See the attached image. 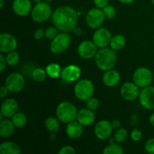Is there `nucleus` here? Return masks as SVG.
I'll list each match as a JSON object with an SVG mask.
<instances>
[{
  "mask_svg": "<svg viewBox=\"0 0 154 154\" xmlns=\"http://www.w3.org/2000/svg\"><path fill=\"white\" fill-rule=\"evenodd\" d=\"M52 22L54 26L63 32H71L76 27L78 15L74 8L63 5L57 8L52 14Z\"/></svg>",
  "mask_w": 154,
  "mask_h": 154,
  "instance_id": "1",
  "label": "nucleus"
},
{
  "mask_svg": "<svg viewBox=\"0 0 154 154\" xmlns=\"http://www.w3.org/2000/svg\"><path fill=\"white\" fill-rule=\"evenodd\" d=\"M96 65L100 70L106 71L112 69L117 62V55L114 50L107 48H101L95 56Z\"/></svg>",
  "mask_w": 154,
  "mask_h": 154,
  "instance_id": "2",
  "label": "nucleus"
},
{
  "mask_svg": "<svg viewBox=\"0 0 154 154\" xmlns=\"http://www.w3.org/2000/svg\"><path fill=\"white\" fill-rule=\"evenodd\" d=\"M78 110L72 103L63 102L59 104L56 110L57 118L63 123H69L77 119Z\"/></svg>",
  "mask_w": 154,
  "mask_h": 154,
  "instance_id": "3",
  "label": "nucleus"
},
{
  "mask_svg": "<svg viewBox=\"0 0 154 154\" xmlns=\"http://www.w3.org/2000/svg\"><path fill=\"white\" fill-rule=\"evenodd\" d=\"M52 9L47 2L37 3L31 11V17L36 23H44L52 16Z\"/></svg>",
  "mask_w": 154,
  "mask_h": 154,
  "instance_id": "4",
  "label": "nucleus"
},
{
  "mask_svg": "<svg viewBox=\"0 0 154 154\" xmlns=\"http://www.w3.org/2000/svg\"><path fill=\"white\" fill-rule=\"evenodd\" d=\"M75 95L79 100L87 101L93 97L94 93V85L91 81L83 79L78 81L75 86Z\"/></svg>",
  "mask_w": 154,
  "mask_h": 154,
  "instance_id": "5",
  "label": "nucleus"
},
{
  "mask_svg": "<svg viewBox=\"0 0 154 154\" xmlns=\"http://www.w3.org/2000/svg\"><path fill=\"white\" fill-rule=\"evenodd\" d=\"M72 42L70 35L68 32H62L58 34L52 40L50 46L51 51L54 54H60L66 51Z\"/></svg>",
  "mask_w": 154,
  "mask_h": 154,
  "instance_id": "6",
  "label": "nucleus"
},
{
  "mask_svg": "<svg viewBox=\"0 0 154 154\" xmlns=\"http://www.w3.org/2000/svg\"><path fill=\"white\" fill-rule=\"evenodd\" d=\"M5 85L11 93H20L23 90L25 87V79L21 74L18 72H14L10 74L6 78Z\"/></svg>",
  "mask_w": 154,
  "mask_h": 154,
  "instance_id": "7",
  "label": "nucleus"
},
{
  "mask_svg": "<svg viewBox=\"0 0 154 154\" xmlns=\"http://www.w3.org/2000/svg\"><path fill=\"white\" fill-rule=\"evenodd\" d=\"M153 78V73L148 68L141 67L134 72L133 82L139 87L144 88L151 84Z\"/></svg>",
  "mask_w": 154,
  "mask_h": 154,
  "instance_id": "8",
  "label": "nucleus"
},
{
  "mask_svg": "<svg viewBox=\"0 0 154 154\" xmlns=\"http://www.w3.org/2000/svg\"><path fill=\"white\" fill-rule=\"evenodd\" d=\"M105 15L101 8H93L90 9L86 16V22L89 27L92 29H98L103 24Z\"/></svg>",
  "mask_w": 154,
  "mask_h": 154,
  "instance_id": "9",
  "label": "nucleus"
},
{
  "mask_svg": "<svg viewBox=\"0 0 154 154\" xmlns=\"http://www.w3.org/2000/svg\"><path fill=\"white\" fill-rule=\"evenodd\" d=\"M111 37V32L105 28H98L93 36V42L99 48H107L110 45Z\"/></svg>",
  "mask_w": 154,
  "mask_h": 154,
  "instance_id": "10",
  "label": "nucleus"
},
{
  "mask_svg": "<svg viewBox=\"0 0 154 154\" xmlns=\"http://www.w3.org/2000/svg\"><path fill=\"white\" fill-rule=\"evenodd\" d=\"M139 102L144 108L147 110H154V87L147 86L140 91L138 96Z\"/></svg>",
  "mask_w": 154,
  "mask_h": 154,
  "instance_id": "11",
  "label": "nucleus"
},
{
  "mask_svg": "<svg viewBox=\"0 0 154 154\" xmlns=\"http://www.w3.org/2000/svg\"><path fill=\"white\" fill-rule=\"evenodd\" d=\"M113 129L114 128L111 122L107 120H100L95 126V135L100 140L108 139L112 133Z\"/></svg>",
  "mask_w": 154,
  "mask_h": 154,
  "instance_id": "12",
  "label": "nucleus"
},
{
  "mask_svg": "<svg viewBox=\"0 0 154 154\" xmlns=\"http://www.w3.org/2000/svg\"><path fill=\"white\" fill-rule=\"evenodd\" d=\"M97 48L98 47L93 42L84 41L78 45V53L81 57L89 60L94 57L97 54Z\"/></svg>",
  "mask_w": 154,
  "mask_h": 154,
  "instance_id": "13",
  "label": "nucleus"
},
{
  "mask_svg": "<svg viewBox=\"0 0 154 154\" xmlns=\"http://www.w3.org/2000/svg\"><path fill=\"white\" fill-rule=\"evenodd\" d=\"M120 94L122 97L126 100H135L139 96V87L135 83L126 82L123 84L120 88Z\"/></svg>",
  "mask_w": 154,
  "mask_h": 154,
  "instance_id": "14",
  "label": "nucleus"
},
{
  "mask_svg": "<svg viewBox=\"0 0 154 154\" xmlns=\"http://www.w3.org/2000/svg\"><path fill=\"white\" fill-rule=\"evenodd\" d=\"M17 42L12 35L9 33H2L0 35V51L2 54H8L15 51Z\"/></svg>",
  "mask_w": 154,
  "mask_h": 154,
  "instance_id": "15",
  "label": "nucleus"
},
{
  "mask_svg": "<svg viewBox=\"0 0 154 154\" xmlns=\"http://www.w3.org/2000/svg\"><path fill=\"white\" fill-rule=\"evenodd\" d=\"M81 75V69L77 65H69L62 70V79L66 82H74L79 79Z\"/></svg>",
  "mask_w": 154,
  "mask_h": 154,
  "instance_id": "16",
  "label": "nucleus"
},
{
  "mask_svg": "<svg viewBox=\"0 0 154 154\" xmlns=\"http://www.w3.org/2000/svg\"><path fill=\"white\" fill-rule=\"evenodd\" d=\"M12 8L18 16H26L32 11V3L30 0H14Z\"/></svg>",
  "mask_w": 154,
  "mask_h": 154,
  "instance_id": "17",
  "label": "nucleus"
},
{
  "mask_svg": "<svg viewBox=\"0 0 154 154\" xmlns=\"http://www.w3.org/2000/svg\"><path fill=\"white\" fill-rule=\"evenodd\" d=\"M77 120L84 126H89L96 120V114L90 108H83L78 112Z\"/></svg>",
  "mask_w": 154,
  "mask_h": 154,
  "instance_id": "18",
  "label": "nucleus"
},
{
  "mask_svg": "<svg viewBox=\"0 0 154 154\" xmlns=\"http://www.w3.org/2000/svg\"><path fill=\"white\" fill-rule=\"evenodd\" d=\"M18 111V102L14 99H7L2 102L1 113L5 117H12Z\"/></svg>",
  "mask_w": 154,
  "mask_h": 154,
  "instance_id": "19",
  "label": "nucleus"
},
{
  "mask_svg": "<svg viewBox=\"0 0 154 154\" xmlns=\"http://www.w3.org/2000/svg\"><path fill=\"white\" fill-rule=\"evenodd\" d=\"M83 126H84L81 123H80L78 121H75V120L68 123L66 129V135L72 139L79 138L84 132Z\"/></svg>",
  "mask_w": 154,
  "mask_h": 154,
  "instance_id": "20",
  "label": "nucleus"
},
{
  "mask_svg": "<svg viewBox=\"0 0 154 154\" xmlns=\"http://www.w3.org/2000/svg\"><path fill=\"white\" fill-rule=\"evenodd\" d=\"M120 81V75L118 72L112 69L106 71L102 77V82L106 87H113L117 86Z\"/></svg>",
  "mask_w": 154,
  "mask_h": 154,
  "instance_id": "21",
  "label": "nucleus"
},
{
  "mask_svg": "<svg viewBox=\"0 0 154 154\" xmlns=\"http://www.w3.org/2000/svg\"><path fill=\"white\" fill-rule=\"evenodd\" d=\"M15 126L12 120H3L0 123V136L7 138L11 136L14 132Z\"/></svg>",
  "mask_w": 154,
  "mask_h": 154,
  "instance_id": "22",
  "label": "nucleus"
},
{
  "mask_svg": "<svg viewBox=\"0 0 154 154\" xmlns=\"http://www.w3.org/2000/svg\"><path fill=\"white\" fill-rule=\"evenodd\" d=\"M0 153L1 154H20L21 153L20 147L14 142L5 141L0 145Z\"/></svg>",
  "mask_w": 154,
  "mask_h": 154,
  "instance_id": "23",
  "label": "nucleus"
},
{
  "mask_svg": "<svg viewBox=\"0 0 154 154\" xmlns=\"http://www.w3.org/2000/svg\"><path fill=\"white\" fill-rule=\"evenodd\" d=\"M126 44V38L122 35L117 34L112 37L111 43H110V46H111V48H112L114 51H120L124 48Z\"/></svg>",
  "mask_w": 154,
  "mask_h": 154,
  "instance_id": "24",
  "label": "nucleus"
},
{
  "mask_svg": "<svg viewBox=\"0 0 154 154\" xmlns=\"http://www.w3.org/2000/svg\"><path fill=\"white\" fill-rule=\"evenodd\" d=\"M59 119L55 118V117H50L45 120V126L46 127L47 130L49 132L55 133V132H58L60 129V122H59Z\"/></svg>",
  "mask_w": 154,
  "mask_h": 154,
  "instance_id": "25",
  "label": "nucleus"
},
{
  "mask_svg": "<svg viewBox=\"0 0 154 154\" xmlns=\"http://www.w3.org/2000/svg\"><path fill=\"white\" fill-rule=\"evenodd\" d=\"M46 72L48 75L51 78H57L61 75L63 69H61L60 65L57 63H51L46 67Z\"/></svg>",
  "mask_w": 154,
  "mask_h": 154,
  "instance_id": "26",
  "label": "nucleus"
},
{
  "mask_svg": "<svg viewBox=\"0 0 154 154\" xmlns=\"http://www.w3.org/2000/svg\"><path fill=\"white\" fill-rule=\"evenodd\" d=\"M12 122L14 124L15 127L22 128L26 126L27 123V117L23 113L17 112L12 117Z\"/></svg>",
  "mask_w": 154,
  "mask_h": 154,
  "instance_id": "27",
  "label": "nucleus"
},
{
  "mask_svg": "<svg viewBox=\"0 0 154 154\" xmlns=\"http://www.w3.org/2000/svg\"><path fill=\"white\" fill-rule=\"evenodd\" d=\"M124 153L123 147L117 144L111 143L108 144L104 148L103 153L104 154H123Z\"/></svg>",
  "mask_w": 154,
  "mask_h": 154,
  "instance_id": "28",
  "label": "nucleus"
},
{
  "mask_svg": "<svg viewBox=\"0 0 154 154\" xmlns=\"http://www.w3.org/2000/svg\"><path fill=\"white\" fill-rule=\"evenodd\" d=\"M32 76L34 81H35L36 82L40 83L45 81L48 75L46 70L43 69L42 68H36L33 70Z\"/></svg>",
  "mask_w": 154,
  "mask_h": 154,
  "instance_id": "29",
  "label": "nucleus"
},
{
  "mask_svg": "<svg viewBox=\"0 0 154 154\" xmlns=\"http://www.w3.org/2000/svg\"><path fill=\"white\" fill-rule=\"evenodd\" d=\"M114 140L118 144L123 143L128 138V132L124 128H119L114 133Z\"/></svg>",
  "mask_w": 154,
  "mask_h": 154,
  "instance_id": "30",
  "label": "nucleus"
},
{
  "mask_svg": "<svg viewBox=\"0 0 154 154\" xmlns=\"http://www.w3.org/2000/svg\"><path fill=\"white\" fill-rule=\"evenodd\" d=\"M20 60V56L17 52L16 51H11L10 53H8L6 56V61L8 66H15L17 65Z\"/></svg>",
  "mask_w": 154,
  "mask_h": 154,
  "instance_id": "31",
  "label": "nucleus"
},
{
  "mask_svg": "<svg viewBox=\"0 0 154 154\" xmlns=\"http://www.w3.org/2000/svg\"><path fill=\"white\" fill-rule=\"evenodd\" d=\"M102 11H103L105 18H107V19H113L116 15L115 8L112 5H108L105 7H104L102 8Z\"/></svg>",
  "mask_w": 154,
  "mask_h": 154,
  "instance_id": "32",
  "label": "nucleus"
},
{
  "mask_svg": "<svg viewBox=\"0 0 154 154\" xmlns=\"http://www.w3.org/2000/svg\"><path fill=\"white\" fill-rule=\"evenodd\" d=\"M57 27H53L50 26L48 27L46 29V30L45 31V35L47 38L50 39V40H53L56 36L58 35V32H57Z\"/></svg>",
  "mask_w": 154,
  "mask_h": 154,
  "instance_id": "33",
  "label": "nucleus"
},
{
  "mask_svg": "<svg viewBox=\"0 0 154 154\" xmlns=\"http://www.w3.org/2000/svg\"><path fill=\"white\" fill-rule=\"evenodd\" d=\"M86 102H87V107L90 110L95 111L99 107V102L96 98L91 97Z\"/></svg>",
  "mask_w": 154,
  "mask_h": 154,
  "instance_id": "34",
  "label": "nucleus"
},
{
  "mask_svg": "<svg viewBox=\"0 0 154 154\" xmlns=\"http://www.w3.org/2000/svg\"><path fill=\"white\" fill-rule=\"evenodd\" d=\"M144 149L148 153L154 154V138H150L146 141Z\"/></svg>",
  "mask_w": 154,
  "mask_h": 154,
  "instance_id": "35",
  "label": "nucleus"
},
{
  "mask_svg": "<svg viewBox=\"0 0 154 154\" xmlns=\"http://www.w3.org/2000/svg\"><path fill=\"white\" fill-rule=\"evenodd\" d=\"M75 153H76V151H75V148L69 145L63 146L58 152L59 154H75Z\"/></svg>",
  "mask_w": 154,
  "mask_h": 154,
  "instance_id": "36",
  "label": "nucleus"
},
{
  "mask_svg": "<svg viewBox=\"0 0 154 154\" xmlns=\"http://www.w3.org/2000/svg\"><path fill=\"white\" fill-rule=\"evenodd\" d=\"M142 137V132L138 129H133V130L132 131V132H131V138H132V139L135 141H139L140 140H141Z\"/></svg>",
  "mask_w": 154,
  "mask_h": 154,
  "instance_id": "37",
  "label": "nucleus"
},
{
  "mask_svg": "<svg viewBox=\"0 0 154 154\" xmlns=\"http://www.w3.org/2000/svg\"><path fill=\"white\" fill-rule=\"evenodd\" d=\"M93 2H94L95 5L101 9L108 5V3H109V0H93Z\"/></svg>",
  "mask_w": 154,
  "mask_h": 154,
  "instance_id": "38",
  "label": "nucleus"
},
{
  "mask_svg": "<svg viewBox=\"0 0 154 154\" xmlns=\"http://www.w3.org/2000/svg\"><path fill=\"white\" fill-rule=\"evenodd\" d=\"M45 35V31L43 29H38L34 32V38L35 40H40Z\"/></svg>",
  "mask_w": 154,
  "mask_h": 154,
  "instance_id": "39",
  "label": "nucleus"
},
{
  "mask_svg": "<svg viewBox=\"0 0 154 154\" xmlns=\"http://www.w3.org/2000/svg\"><path fill=\"white\" fill-rule=\"evenodd\" d=\"M7 65L8 63L7 61H6V57H5L3 54H1L0 55V71L2 72L5 70Z\"/></svg>",
  "mask_w": 154,
  "mask_h": 154,
  "instance_id": "40",
  "label": "nucleus"
},
{
  "mask_svg": "<svg viewBox=\"0 0 154 154\" xmlns=\"http://www.w3.org/2000/svg\"><path fill=\"white\" fill-rule=\"evenodd\" d=\"M8 92L10 91H9V90L7 88V87L5 85L2 86L0 87V97H1V99L5 98L8 96Z\"/></svg>",
  "mask_w": 154,
  "mask_h": 154,
  "instance_id": "41",
  "label": "nucleus"
},
{
  "mask_svg": "<svg viewBox=\"0 0 154 154\" xmlns=\"http://www.w3.org/2000/svg\"><path fill=\"white\" fill-rule=\"evenodd\" d=\"M112 123V126L113 128H117V129H119V128H120V122L119 121V120H114L113 121Z\"/></svg>",
  "mask_w": 154,
  "mask_h": 154,
  "instance_id": "42",
  "label": "nucleus"
},
{
  "mask_svg": "<svg viewBox=\"0 0 154 154\" xmlns=\"http://www.w3.org/2000/svg\"><path fill=\"white\" fill-rule=\"evenodd\" d=\"M120 3H123V4H131V3L133 2L135 0H118Z\"/></svg>",
  "mask_w": 154,
  "mask_h": 154,
  "instance_id": "43",
  "label": "nucleus"
},
{
  "mask_svg": "<svg viewBox=\"0 0 154 154\" xmlns=\"http://www.w3.org/2000/svg\"><path fill=\"white\" fill-rule=\"evenodd\" d=\"M149 122H150V123L152 126H154V113L152 114L150 116V117H149Z\"/></svg>",
  "mask_w": 154,
  "mask_h": 154,
  "instance_id": "44",
  "label": "nucleus"
},
{
  "mask_svg": "<svg viewBox=\"0 0 154 154\" xmlns=\"http://www.w3.org/2000/svg\"><path fill=\"white\" fill-rule=\"evenodd\" d=\"M5 5V0H0V8H2Z\"/></svg>",
  "mask_w": 154,
  "mask_h": 154,
  "instance_id": "45",
  "label": "nucleus"
},
{
  "mask_svg": "<svg viewBox=\"0 0 154 154\" xmlns=\"http://www.w3.org/2000/svg\"><path fill=\"white\" fill-rule=\"evenodd\" d=\"M32 1L34 2L35 3H36V4H37V3L42 2V0H32Z\"/></svg>",
  "mask_w": 154,
  "mask_h": 154,
  "instance_id": "46",
  "label": "nucleus"
},
{
  "mask_svg": "<svg viewBox=\"0 0 154 154\" xmlns=\"http://www.w3.org/2000/svg\"><path fill=\"white\" fill-rule=\"evenodd\" d=\"M43 1H45V2H53V1H54V0H43Z\"/></svg>",
  "mask_w": 154,
  "mask_h": 154,
  "instance_id": "47",
  "label": "nucleus"
},
{
  "mask_svg": "<svg viewBox=\"0 0 154 154\" xmlns=\"http://www.w3.org/2000/svg\"><path fill=\"white\" fill-rule=\"evenodd\" d=\"M151 1H152V4H153L154 5V0H151Z\"/></svg>",
  "mask_w": 154,
  "mask_h": 154,
  "instance_id": "48",
  "label": "nucleus"
}]
</instances>
